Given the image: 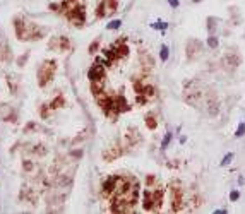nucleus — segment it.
Returning a JSON list of instances; mask_svg holds the SVG:
<instances>
[{
  "mask_svg": "<svg viewBox=\"0 0 245 214\" xmlns=\"http://www.w3.org/2000/svg\"><path fill=\"white\" fill-rule=\"evenodd\" d=\"M231 158H233V154H231V153H230V154H226L225 158H223V161H221V165H223V166H225V165H228V163L231 161Z\"/></svg>",
  "mask_w": 245,
  "mask_h": 214,
  "instance_id": "9",
  "label": "nucleus"
},
{
  "mask_svg": "<svg viewBox=\"0 0 245 214\" xmlns=\"http://www.w3.org/2000/svg\"><path fill=\"white\" fill-rule=\"evenodd\" d=\"M238 197H240V194H238V192H231V194H230V199H231V200H236V199H238Z\"/></svg>",
  "mask_w": 245,
  "mask_h": 214,
  "instance_id": "10",
  "label": "nucleus"
},
{
  "mask_svg": "<svg viewBox=\"0 0 245 214\" xmlns=\"http://www.w3.org/2000/svg\"><path fill=\"white\" fill-rule=\"evenodd\" d=\"M207 45H209L211 48H216V46H218V39H216L214 36H211V38L207 39Z\"/></svg>",
  "mask_w": 245,
  "mask_h": 214,
  "instance_id": "8",
  "label": "nucleus"
},
{
  "mask_svg": "<svg viewBox=\"0 0 245 214\" xmlns=\"http://www.w3.org/2000/svg\"><path fill=\"white\" fill-rule=\"evenodd\" d=\"M122 26V21L120 19H117V21H111L110 24H108V29H118Z\"/></svg>",
  "mask_w": 245,
  "mask_h": 214,
  "instance_id": "5",
  "label": "nucleus"
},
{
  "mask_svg": "<svg viewBox=\"0 0 245 214\" xmlns=\"http://www.w3.org/2000/svg\"><path fill=\"white\" fill-rule=\"evenodd\" d=\"M245 134V125L244 123H240V125H238V128H236V132H235V136L236 137H242Z\"/></svg>",
  "mask_w": 245,
  "mask_h": 214,
  "instance_id": "6",
  "label": "nucleus"
},
{
  "mask_svg": "<svg viewBox=\"0 0 245 214\" xmlns=\"http://www.w3.org/2000/svg\"><path fill=\"white\" fill-rule=\"evenodd\" d=\"M153 28H154V29H161V31H165V29L168 28V24L165 22V21H158V22H154V24H153Z\"/></svg>",
  "mask_w": 245,
  "mask_h": 214,
  "instance_id": "3",
  "label": "nucleus"
},
{
  "mask_svg": "<svg viewBox=\"0 0 245 214\" xmlns=\"http://www.w3.org/2000/svg\"><path fill=\"white\" fill-rule=\"evenodd\" d=\"M159 57H161V60H163V62H165V60H168V46H166V45H163V46H161Z\"/></svg>",
  "mask_w": 245,
  "mask_h": 214,
  "instance_id": "4",
  "label": "nucleus"
},
{
  "mask_svg": "<svg viewBox=\"0 0 245 214\" xmlns=\"http://www.w3.org/2000/svg\"><path fill=\"white\" fill-rule=\"evenodd\" d=\"M147 122H149V127H151V128H154V127H156V123H154V118H149Z\"/></svg>",
  "mask_w": 245,
  "mask_h": 214,
  "instance_id": "12",
  "label": "nucleus"
},
{
  "mask_svg": "<svg viewBox=\"0 0 245 214\" xmlns=\"http://www.w3.org/2000/svg\"><path fill=\"white\" fill-rule=\"evenodd\" d=\"M170 139H171V134L168 132L166 136H165V139H163V142H161V149H165V147L168 146V142H170Z\"/></svg>",
  "mask_w": 245,
  "mask_h": 214,
  "instance_id": "7",
  "label": "nucleus"
},
{
  "mask_svg": "<svg viewBox=\"0 0 245 214\" xmlns=\"http://www.w3.org/2000/svg\"><path fill=\"white\" fill-rule=\"evenodd\" d=\"M51 74H53V63L46 62L43 67L39 68V84L45 86V84L48 82V79L51 77Z\"/></svg>",
  "mask_w": 245,
  "mask_h": 214,
  "instance_id": "1",
  "label": "nucleus"
},
{
  "mask_svg": "<svg viewBox=\"0 0 245 214\" xmlns=\"http://www.w3.org/2000/svg\"><path fill=\"white\" fill-rule=\"evenodd\" d=\"M103 74H105V68L101 67V65H96V67H93L91 70H89V79H91V81L101 79L103 77Z\"/></svg>",
  "mask_w": 245,
  "mask_h": 214,
  "instance_id": "2",
  "label": "nucleus"
},
{
  "mask_svg": "<svg viewBox=\"0 0 245 214\" xmlns=\"http://www.w3.org/2000/svg\"><path fill=\"white\" fill-rule=\"evenodd\" d=\"M168 2H170L171 7H178V0H168Z\"/></svg>",
  "mask_w": 245,
  "mask_h": 214,
  "instance_id": "13",
  "label": "nucleus"
},
{
  "mask_svg": "<svg viewBox=\"0 0 245 214\" xmlns=\"http://www.w3.org/2000/svg\"><path fill=\"white\" fill-rule=\"evenodd\" d=\"M24 170H26V171H31V170H33V165H31L29 161H28V163L24 165Z\"/></svg>",
  "mask_w": 245,
  "mask_h": 214,
  "instance_id": "11",
  "label": "nucleus"
}]
</instances>
